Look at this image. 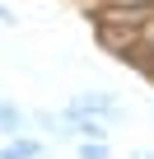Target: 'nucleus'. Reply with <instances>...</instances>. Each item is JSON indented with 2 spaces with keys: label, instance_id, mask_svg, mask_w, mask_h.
Returning <instances> with one entry per match:
<instances>
[{
  "label": "nucleus",
  "instance_id": "1",
  "mask_svg": "<svg viewBox=\"0 0 154 159\" xmlns=\"http://www.w3.org/2000/svg\"><path fill=\"white\" fill-rule=\"evenodd\" d=\"M70 108H75V112H89V117H103L108 126L126 117V108H121V98H117L112 89H89V94H75V98H70Z\"/></svg>",
  "mask_w": 154,
  "mask_h": 159
},
{
  "label": "nucleus",
  "instance_id": "2",
  "mask_svg": "<svg viewBox=\"0 0 154 159\" xmlns=\"http://www.w3.org/2000/svg\"><path fill=\"white\" fill-rule=\"evenodd\" d=\"M28 131V112L10 98H0V136H24Z\"/></svg>",
  "mask_w": 154,
  "mask_h": 159
},
{
  "label": "nucleus",
  "instance_id": "3",
  "mask_svg": "<svg viewBox=\"0 0 154 159\" xmlns=\"http://www.w3.org/2000/svg\"><path fill=\"white\" fill-rule=\"evenodd\" d=\"M80 159H112L108 140H80Z\"/></svg>",
  "mask_w": 154,
  "mask_h": 159
},
{
  "label": "nucleus",
  "instance_id": "4",
  "mask_svg": "<svg viewBox=\"0 0 154 159\" xmlns=\"http://www.w3.org/2000/svg\"><path fill=\"white\" fill-rule=\"evenodd\" d=\"M98 5H149L154 10V0H98Z\"/></svg>",
  "mask_w": 154,
  "mask_h": 159
},
{
  "label": "nucleus",
  "instance_id": "5",
  "mask_svg": "<svg viewBox=\"0 0 154 159\" xmlns=\"http://www.w3.org/2000/svg\"><path fill=\"white\" fill-rule=\"evenodd\" d=\"M0 24H5V28L14 24V10H10V5H0Z\"/></svg>",
  "mask_w": 154,
  "mask_h": 159
},
{
  "label": "nucleus",
  "instance_id": "6",
  "mask_svg": "<svg viewBox=\"0 0 154 159\" xmlns=\"http://www.w3.org/2000/svg\"><path fill=\"white\" fill-rule=\"evenodd\" d=\"M0 159H24V154H19L14 145H0Z\"/></svg>",
  "mask_w": 154,
  "mask_h": 159
},
{
  "label": "nucleus",
  "instance_id": "7",
  "mask_svg": "<svg viewBox=\"0 0 154 159\" xmlns=\"http://www.w3.org/2000/svg\"><path fill=\"white\" fill-rule=\"evenodd\" d=\"M131 159H154V150H131Z\"/></svg>",
  "mask_w": 154,
  "mask_h": 159
}]
</instances>
